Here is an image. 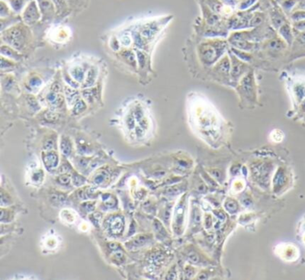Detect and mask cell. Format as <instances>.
<instances>
[{"mask_svg": "<svg viewBox=\"0 0 305 280\" xmlns=\"http://www.w3.org/2000/svg\"><path fill=\"white\" fill-rule=\"evenodd\" d=\"M22 29L15 28L9 31L6 35L5 40L8 42V44L12 46L13 48L17 49H21L24 46V44L25 42V35H24Z\"/></svg>", "mask_w": 305, "mask_h": 280, "instance_id": "1", "label": "cell"}, {"mask_svg": "<svg viewBox=\"0 0 305 280\" xmlns=\"http://www.w3.org/2000/svg\"><path fill=\"white\" fill-rule=\"evenodd\" d=\"M24 20L27 24H31L35 23L40 18V14L36 6L35 2H32L27 6L24 12Z\"/></svg>", "mask_w": 305, "mask_h": 280, "instance_id": "2", "label": "cell"}, {"mask_svg": "<svg viewBox=\"0 0 305 280\" xmlns=\"http://www.w3.org/2000/svg\"><path fill=\"white\" fill-rule=\"evenodd\" d=\"M42 160L48 170L56 168L59 164V157L55 151H48L42 154Z\"/></svg>", "mask_w": 305, "mask_h": 280, "instance_id": "3", "label": "cell"}, {"mask_svg": "<svg viewBox=\"0 0 305 280\" xmlns=\"http://www.w3.org/2000/svg\"><path fill=\"white\" fill-rule=\"evenodd\" d=\"M124 227V221L121 216H116L111 221L109 224L110 231L114 235H119Z\"/></svg>", "mask_w": 305, "mask_h": 280, "instance_id": "4", "label": "cell"}, {"mask_svg": "<svg viewBox=\"0 0 305 280\" xmlns=\"http://www.w3.org/2000/svg\"><path fill=\"white\" fill-rule=\"evenodd\" d=\"M73 150L72 142L67 137H63L61 141V151L62 154L66 157L71 154Z\"/></svg>", "mask_w": 305, "mask_h": 280, "instance_id": "5", "label": "cell"}, {"mask_svg": "<svg viewBox=\"0 0 305 280\" xmlns=\"http://www.w3.org/2000/svg\"><path fill=\"white\" fill-rule=\"evenodd\" d=\"M184 209H185L184 202H181L179 203V205H178V207L176 208V213L174 218L175 228H177V227H181L182 223L183 216H184Z\"/></svg>", "mask_w": 305, "mask_h": 280, "instance_id": "6", "label": "cell"}, {"mask_svg": "<svg viewBox=\"0 0 305 280\" xmlns=\"http://www.w3.org/2000/svg\"><path fill=\"white\" fill-rule=\"evenodd\" d=\"M69 73L71 75V77L77 83H82L84 81L85 79V73H84L83 69L80 66H75V67L72 68L69 71Z\"/></svg>", "mask_w": 305, "mask_h": 280, "instance_id": "7", "label": "cell"}, {"mask_svg": "<svg viewBox=\"0 0 305 280\" xmlns=\"http://www.w3.org/2000/svg\"><path fill=\"white\" fill-rule=\"evenodd\" d=\"M66 97L67 102L69 105H73L76 102L79 100V93L77 91L73 90L69 88H66Z\"/></svg>", "mask_w": 305, "mask_h": 280, "instance_id": "8", "label": "cell"}, {"mask_svg": "<svg viewBox=\"0 0 305 280\" xmlns=\"http://www.w3.org/2000/svg\"><path fill=\"white\" fill-rule=\"evenodd\" d=\"M157 32V27L156 24H148L141 32V35L146 38H152Z\"/></svg>", "mask_w": 305, "mask_h": 280, "instance_id": "9", "label": "cell"}, {"mask_svg": "<svg viewBox=\"0 0 305 280\" xmlns=\"http://www.w3.org/2000/svg\"><path fill=\"white\" fill-rule=\"evenodd\" d=\"M97 70L95 68H91L89 71L87 73L86 77L85 86H92L94 85L95 80H96Z\"/></svg>", "mask_w": 305, "mask_h": 280, "instance_id": "10", "label": "cell"}, {"mask_svg": "<svg viewBox=\"0 0 305 280\" xmlns=\"http://www.w3.org/2000/svg\"><path fill=\"white\" fill-rule=\"evenodd\" d=\"M46 99L48 100V102H49V103H51V105H53V106L55 107L58 106L61 102V97L58 95V94L56 93V92H55V91L50 92L47 95Z\"/></svg>", "mask_w": 305, "mask_h": 280, "instance_id": "11", "label": "cell"}, {"mask_svg": "<svg viewBox=\"0 0 305 280\" xmlns=\"http://www.w3.org/2000/svg\"><path fill=\"white\" fill-rule=\"evenodd\" d=\"M1 53L2 54L4 55V56L12 58V59L15 60V61H18V60L19 59V54L16 53V52L14 50H12V48H9V47H6V46L2 47Z\"/></svg>", "mask_w": 305, "mask_h": 280, "instance_id": "12", "label": "cell"}, {"mask_svg": "<svg viewBox=\"0 0 305 280\" xmlns=\"http://www.w3.org/2000/svg\"><path fill=\"white\" fill-rule=\"evenodd\" d=\"M102 201L106 207L112 208L116 206V199L112 195L105 194L102 195Z\"/></svg>", "mask_w": 305, "mask_h": 280, "instance_id": "13", "label": "cell"}, {"mask_svg": "<svg viewBox=\"0 0 305 280\" xmlns=\"http://www.w3.org/2000/svg\"><path fill=\"white\" fill-rule=\"evenodd\" d=\"M280 33L282 34L284 38L286 39L288 43L291 44V40H292V35H291V32L289 26L287 25V24L282 26V28H280Z\"/></svg>", "mask_w": 305, "mask_h": 280, "instance_id": "14", "label": "cell"}, {"mask_svg": "<svg viewBox=\"0 0 305 280\" xmlns=\"http://www.w3.org/2000/svg\"><path fill=\"white\" fill-rule=\"evenodd\" d=\"M86 109V105L85 102L79 99L78 102H76V103L74 104L73 112V113L76 114V115H78V114L82 113V112H84Z\"/></svg>", "mask_w": 305, "mask_h": 280, "instance_id": "15", "label": "cell"}, {"mask_svg": "<svg viewBox=\"0 0 305 280\" xmlns=\"http://www.w3.org/2000/svg\"><path fill=\"white\" fill-rule=\"evenodd\" d=\"M122 56L124 59L129 63L130 65L134 66L135 65V57H134V53L131 50H126V51L123 52Z\"/></svg>", "mask_w": 305, "mask_h": 280, "instance_id": "16", "label": "cell"}, {"mask_svg": "<svg viewBox=\"0 0 305 280\" xmlns=\"http://www.w3.org/2000/svg\"><path fill=\"white\" fill-rule=\"evenodd\" d=\"M86 182V179L82 176L79 175V174H74L73 176V183L76 186H80V185H83Z\"/></svg>", "mask_w": 305, "mask_h": 280, "instance_id": "17", "label": "cell"}, {"mask_svg": "<svg viewBox=\"0 0 305 280\" xmlns=\"http://www.w3.org/2000/svg\"><path fill=\"white\" fill-rule=\"evenodd\" d=\"M243 67V66H241L240 63H236L234 65H233V70H232V74H233V76L235 78V79L241 74Z\"/></svg>", "mask_w": 305, "mask_h": 280, "instance_id": "18", "label": "cell"}, {"mask_svg": "<svg viewBox=\"0 0 305 280\" xmlns=\"http://www.w3.org/2000/svg\"><path fill=\"white\" fill-rule=\"evenodd\" d=\"M125 124L130 130L134 129L135 126V118L133 115H128L125 119Z\"/></svg>", "mask_w": 305, "mask_h": 280, "instance_id": "19", "label": "cell"}, {"mask_svg": "<svg viewBox=\"0 0 305 280\" xmlns=\"http://www.w3.org/2000/svg\"><path fill=\"white\" fill-rule=\"evenodd\" d=\"M42 83V81L40 78L38 76H33L29 80V85L32 88H37L40 87Z\"/></svg>", "mask_w": 305, "mask_h": 280, "instance_id": "20", "label": "cell"}, {"mask_svg": "<svg viewBox=\"0 0 305 280\" xmlns=\"http://www.w3.org/2000/svg\"><path fill=\"white\" fill-rule=\"evenodd\" d=\"M285 181V175H284V172H281V171H278L276 173V176H275V185L276 186H280L281 185H282Z\"/></svg>", "mask_w": 305, "mask_h": 280, "instance_id": "21", "label": "cell"}, {"mask_svg": "<svg viewBox=\"0 0 305 280\" xmlns=\"http://www.w3.org/2000/svg\"><path fill=\"white\" fill-rule=\"evenodd\" d=\"M272 22H273L274 25H275V24L276 26L282 25V24L284 22L283 17H282L281 15L278 14V13L275 12V14H274V15L272 16Z\"/></svg>", "mask_w": 305, "mask_h": 280, "instance_id": "22", "label": "cell"}, {"mask_svg": "<svg viewBox=\"0 0 305 280\" xmlns=\"http://www.w3.org/2000/svg\"><path fill=\"white\" fill-rule=\"evenodd\" d=\"M270 48H272V50H282V48H284L283 43L279 41L278 40H273L270 43Z\"/></svg>", "mask_w": 305, "mask_h": 280, "instance_id": "23", "label": "cell"}, {"mask_svg": "<svg viewBox=\"0 0 305 280\" xmlns=\"http://www.w3.org/2000/svg\"><path fill=\"white\" fill-rule=\"evenodd\" d=\"M105 178H106V174L105 172H99V173L97 174L96 176L94 178V182H95V184H102L105 181Z\"/></svg>", "mask_w": 305, "mask_h": 280, "instance_id": "24", "label": "cell"}, {"mask_svg": "<svg viewBox=\"0 0 305 280\" xmlns=\"http://www.w3.org/2000/svg\"><path fill=\"white\" fill-rule=\"evenodd\" d=\"M43 176H44V172H42V170H38L33 174V176H32V180H33L35 182H36V183H38V182L41 181L42 179H43Z\"/></svg>", "mask_w": 305, "mask_h": 280, "instance_id": "25", "label": "cell"}, {"mask_svg": "<svg viewBox=\"0 0 305 280\" xmlns=\"http://www.w3.org/2000/svg\"><path fill=\"white\" fill-rule=\"evenodd\" d=\"M10 4L12 5V7L15 9V10L19 11L22 7H23V5L25 4V2L21 1H13V2H10Z\"/></svg>", "mask_w": 305, "mask_h": 280, "instance_id": "26", "label": "cell"}, {"mask_svg": "<svg viewBox=\"0 0 305 280\" xmlns=\"http://www.w3.org/2000/svg\"><path fill=\"white\" fill-rule=\"evenodd\" d=\"M134 41H135V45L138 48H144V41H143V39L141 37L140 35H139V34H135L134 35Z\"/></svg>", "mask_w": 305, "mask_h": 280, "instance_id": "27", "label": "cell"}, {"mask_svg": "<svg viewBox=\"0 0 305 280\" xmlns=\"http://www.w3.org/2000/svg\"><path fill=\"white\" fill-rule=\"evenodd\" d=\"M58 182H59V183L62 184V185H66V184H69V182H70V177L68 175L61 176L58 178Z\"/></svg>", "mask_w": 305, "mask_h": 280, "instance_id": "28", "label": "cell"}, {"mask_svg": "<svg viewBox=\"0 0 305 280\" xmlns=\"http://www.w3.org/2000/svg\"><path fill=\"white\" fill-rule=\"evenodd\" d=\"M65 80H66V82L68 84H69V86H73V87H74V88H77L78 87V83L77 82H76L75 80H74L73 79L72 77H69V76H65Z\"/></svg>", "mask_w": 305, "mask_h": 280, "instance_id": "29", "label": "cell"}, {"mask_svg": "<svg viewBox=\"0 0 305 280\" xmlns=\"http://www.w3.org/2000/svg\"><path fill=\"white\" fill-rule=\"evenodd\" d=\"M89 161H90V159H89V158L80 159L79 161V166L80 167H83V168H85V167H86L87 166L89 165Z\"/></svg>", "mask_w": 305, "mask_h": 280, "instance_id": "30", "label": "cell"}, {"mask_svg": "<svg viewBox=\"0 0 305 280\" xmlns=\"http://www.w3.org/2000/svg\"><path fill=\"white\" fill-rule=\"evenodd\" d=\"M189 260L193 263H198V256L195 253H191L189 254Z\"/></svg>", "mask_w": 305, "mask_h": 280, "instance_id": "31", "label": "cell"}, {"mask_svg": "<svg viewBox=\"0 0 305 280\" xmlns=\"http://www.w3.org/2000/svg\"><path fill=\"white\" fill-rule=\"evenodd\" d=\"M4 12H6V13H8V14H9V9H8V8L6 7V6H4V5H3V3L2 2L1 3V7H0V14H1L2 17H3V16L5 15Z\"/></svg>", "mask_w": 305, "mask_h": 280, "instance_id": "32", "label": "cell"}, {"mask_svg": "<svg viewBox=\"0 0 305 280\" xmlns=\"http://www.w3.org/2000/svg\"><path fill=\"white\" fill-rule=\"evenodd\" d=\"M137 57H138V60L140 64H144L145 63V57H144V53L140 51H137Z\"/></svg>", "mask_w": 305, "mask_h": 280, "instance_id": "33", "label": "cell"}, {"mask_svg": "<svg viewBox=\"0 0 305 280\" xmlns=\"http://www.w3.org/2000/svg\"><path fill=\"white\" fill-rule=\"evenodd\" d=\"M261 22V18L259 17V16H256L254 18L253 20L252 21V24H259Z\"/></svg>", "mask_w": 305, "mask_h": 280, "instance_id": "34", "label": "cell"}, {"mask_svg": "<svg viewBox=\"0 0 305 280\" xmlns=\"http://www.w3.org/2000/svg\"><path fill=\"white\" fill-rule=\"evenodd\" d=\"M239 44H240V45H241V44H243V42H239ZM240 45H236V46H237V47H238V46H240ZM245 45H244V47H243V48H245V49H247L248 48H249V47L247 46V44L246 43V44H245ZM240 48H243V47L240 46Z\"/></svg>", "mask_w": 305, "mask_h": 280, "instance_id": "35", "label": "cell"}]
</instances>
